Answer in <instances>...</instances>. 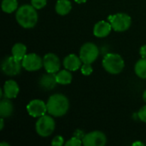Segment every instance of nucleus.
Masks as SVG:
<instances>
[{"label": "nucleus", "mask_w": 146, "mask_h": 146, "mask_svg": "<svg viewBox=\"0 0 146 146\" xmlns=\"http://www.w3.org/2000/svg\"><path fill=\"white\" fill-rule=\"evenodd\" d=\"M46 104L48 113L55 117L64 115L69 109V101L68 98L60 93L51 95Z\"/></svg>", "instance_id": "obj_1"}, {"label": "nucleus", "mask_w": 146, "mask_h": 146, "mask_svg": "<svg viewBox=\"0 0 146 146\" xmlns=\"http://www.w3.org/2000/svg\"><path fill=\"white\" fill-rule=\"evenodd\" d=\"M15 18L18 24L22 27L32 28L37 24L38 13L32 4H24L17 9Z\"/></svg>", "instance_id": "obj_2"}, {"label": "nucleus", "mask_w": 146, "mask_h": 146, "mask_svg": "<svg viewBox=\"0 0 146 146\" xmlns=\"http://www.w3.org/2000/svg\"><path fill=\"white\" fill-rule=\"evenodd\" d=\"M103 67L110 74H120L124 67L125 62L123 58L115 53H108L103 59Z\"/></svg>", "instance_id": "obj_3"}, {"label": "nucleus", "mask_w": 146, "mask_h": 146, "mask_svg": "<svg viewBox=\"0 0 146 146\" xmlns=\"http://www.w3.org/2000/svg\"><path fill=\"white\" fill-rule=\"evenodd\" d=\"M56 128V123L54 119L47 115H44L41 117H38L35 129L37 133L41 137H48L51 135Z\"/></svg>", "instance_id": "obj_4"}, {"label": "nucleus", "mask_w": 146, "mask_h": 146, "mask_svg": "<svg viewBox=\"0 0 146 146\" xmlns=\"http://www.w3.org/2000/svg\"><path fill=\"white\" fill-rule=\"evenodd\" d=\"M113 30L115 32H125L129 29L132 24L131 17L125 13H118L108 17Z\"/></svg>", "instance_id": "obj_5"}, {"label": "nucleus", "mask_w": 146, "mask_h": 146, "mask_svg": "<svg viewBox=\"0 0 146 146\" xmlns=\"http://www.w3.org/2000/svg\"><path fill=\"white\" fill-rule=\"evenodd\" d=\"M99 50L93 43L84 44L80 50V57L83 63H92L98 57Z\"/></svg>", "instance_id": "obj_6"}, {"label": "nucleus", "mask_w": 146, "mask_h": 146, "mask_svg": "<svg viewBox=\"0 0 146 146\" xmlns=\"http://www.w3.org/2000/svg\"><path fill=\"white\" fill-rule=\"evenodd\" d=\"M22 63H21V61L17 60L13 56H6L1 65L2 71L4 74L8 76H15L21 73V71Z\"/></svg>", "instance_id": "obj_7"}, {"label": "nucleus", "mask_w": 146, "mask_h": 146, "mask_svg": "<svg viewBox=\"0 0 146 146\" xmlns=\"http://www.w3.org/2000/svg\"><path fill=\"white\" fill-rule=\"evenodd\" d=\"M22 67L30 72L39 70L42 66H44L43 59L35 53L27 54L21 61Z\"/></svg>", "instance_id": "obj_8"}, {"label": "nucleus", "mask_w": 146, "mask_h": 146, "mask_svg": "<svg viewBox=\"0 0 146 146\" xmlns=\"http://www.w3.org/2000/svg\"><path fill=\"white\" fill-rule=\"evenodd\" d=\"M107 142L105 134L101 131H93L84 136L82 143L85 146H104Z\"/></svg>", "instance_id": "obj_9"}, {"label": "nucleus", "mask_w": 146, "mask_h": 146, "mask_svg": "<svg viewBox=\"0 0 146 146\" xmlns=\"http://www.w3.org/2000/svg\"><path fill=\"white\" fill-rule=\"evenodd\" d=\"M27 110L28 114L34 117H41L44 115H45L47 110V104H44V101L39 100V99H34L32 100L27 105Z\"/></svg>", "instance_id": "obj_10"}, {"label": "nucleus", "mask_w": 146, "mask_h": 146, "mask_svg": "<svg viewBox=\"0 0 146 146\" xmlns=\"http://www.w3.org/2000/svg\"><path fill=\"white\" fill-rule=\"evenodd\" d=\"M43 63L46 72L50 74H56L61 68L59 57L53 53L46 54L43 58Z\"/></svg>", "instance_id": "obj_11"}, {"label": "nucleus", "mask_w": 146, "mask_h": 146, "mask_svg": "<svg viewBox=\"0 0 146 146\" xmlns=\"http://www.w3.org/2000/svg\"><path fill=\"white\" fill-rule=\"evenodd\" d=\"M112 29L110 22L100 21L95 24L93 27V34L98 38H105L110 33Z\"/></svg>", "instance_id": "obj_12"}, {"label": "nucleus", "mask_w": 146, "mask_h": 146, "mask_svg": "<svg viewBox=\"0 0 146 146\" xmlns=\"http://www.w3.org/2000/svg\"><path fill=\"white\" fill-rule=\"evenodd\" d=\"M82 61L80 56L74 54H70L63 59V66L69 71H76L81 68Z\"/></svg>", "instance_id": "obj_13"}, {"label": "nucleus", "mask_w": 146, "mask_h": 146, "mask_svg": "<svg viewBox=\"0 0 146 146\" xmlns=\"http://www.w3.org/2000/svg\"><path fill=\"white\" fill-rule=\"evenodd\" d=\"M19 86L17 85V83L13 80H7L4 83L3 86V95L4 98H15L19 93Z\"/></svg>", "instance_id": "obj_14"}, {"label": "nucleus", "mask_w": 146, "mask_h": 146, "mask_svg": "<svg viewBox=\"0 0 146 146\" xmlns=\"http://www.w3.org/2000/svg\"><path fill=\"white\" fill-rule=\"evenodd\" d=\"M57 84L55 74H50L43 75L39 80V86L44 90H51Z\"/></svg>", "instance_id": "obj_15"}, {"label": "nucleus", "mask_w": 146, "mask_h": 146, "mask_svg": "<svg viewBox=\"0 0 146 146\" xmlns=\"http://www.w3.org/2000/svg\"><path fill=\"white\" fill-rule=\"evenodd\" d=\"M14 107L9 98H4L0 102V115L3 118L9 117L13 114Z\"/></svg>", "instance_id": "obj_16"}, {"label": "nucleus", "mask_w": 146, "mask_h": 146, "mask_svg": "<svg viewBox=\"0 0 146 146\" xmlns=\"http://www.w3.org/2000/svg\"><path fill=\"white\" fill-rule=\"evenodd\" d=\"M72 79H73L72 74L68 69L59 70L56 74V82L57 84H60V85H68L71 83Z\"/></svg>", "instance_id": "obj_17"}, {"label": "nucleus", "mask_w": 146, "mask_h": 146, "mask_svg": "<svg viewBox=\"0 0 146 146\" xmlns=\"http://www.w3.org/2000/svg\"><path fill=\"white\" fill-rule=\"evenodd\" d=\"M56 11L60 15H68L72 9V4L68 0H58L56 3Z\"/></svg>", "instance_id": "obj_18"}, {"label": "nucleus", "mask_w": 146, "mask_h": 146, "mask_svg": "<svg viewBox=\"0 0 146 146\" xmlns=\"http://www.w3.org/2000/svg\"><path fill=\"white\" fill-rule=\"evenodd\" d=\"M12 56L19 61H22L24 56L27 55V46L21 43H16L12 47Z\"/></svg>", "instance_id": "obj_19"}, {"label": "nucleus", "mask_w": 146, "mask_h": 146, "mask_svg": "<svg viewBox=\"0 0 146 146\" xmlns=\"http://www.w3.org/2000/svg\"><path fill=\"white\" fill-rule=\"evenodd\" d=\"M134 71L137 76H139V78L146 79V58L142 57L136 62Z\"/></svg>", "instance_id": "obj_20"}, {"label": "nucleus", "mask_w": 146, "mask_h": 146, "mask_svg": "<svg viewBox=\"0 0 146 146\" xmlns=\"http://www.w3.org/2000/svg\"><path fill=\"white\" fill-rule=\"evenodd\" d=\"M18 9L17 0H3L2 1V9L7 14H10Z\"/></svg>", "instance_id": "obj_21"}, {"label": "nucleus", "mask_w": 146, "mask_h": 146, "mask_svg": "<svg viewBox=\"0 0 146 146\" xmlns=\"http://www.w3.org/2000/svg\"><path fill=\"white\" fill-rule=\"evenodd\" d=\"M80 70H81L82 74H84V75H86V76H87V75H90V74L92 73L93 68H92V67L91 63H84V64L81 66Z\"/></svg>", "instance_id": "obj_22"}, {"label": "nucleus", "mask_w": 146, "mask_h": 146, "mask_svg": "<svg viewBox=\"0 0 146 146\" xmlns=\"http://www.w3.org/2000/svg\"><path fill=\"white\" fill-rule=\"evenodd\" d=\"M47 0H31V4L36 9H41L46 5Z\"/></svg>", "instance_id": "obj_23"}, {"label": "nucleus", "mask_w": 146, "mask_h": 146, "mask_svg": "<svg viewBox=\"0 0 146 146\" xmlns=\"http://www.w3.org/2000/svg\"><path fill=\"white\" fill-rule=\"evenodd\" d=\"M81 145H83L82 140L76 137H73L68 142L65 143V146H80Z\"/></svg>", "instance_id": "obj_24"}, {"label": "nucleus", "mask_w": 146, "mask_h": 146, "mask_svg": "<svg viewBox=\"0 0 146 146\" xmlns=\"http://www.w3.org/2000/svg\"><path fill=\"white\" fill-rule=\"evenodd\" d=\"M63 145H65L64 144V139H63V138L62 136H59V135L56 136L51 141V145L53 146H62Z\"/></svg>", "instance_id": "obj_25"}, {"label": "nucleus", "mask_w": 146, "mask_h": 146, "mask_svg": "<svg viewBox=\"0 0 146 146\" xmlns=\"http://www.w3.org/2000/svg\"><path fill=\"white\" fill-rule=\"evenodd\" d=\"M138 116L140 119V121L146 123V105L143 106L138 112Z\"/></svg>", "instance_id": "obj_26"}, {"label": "nucleus", "mask_w": 146, "mask_h": 146, "mask_svg": "<svg viewBox=\"0 0 146 146\" xmlns=\"http://www.w3.org/2000/svg\"><path fill=\"white\" fill-rule=\"evenodd\" d=\"M84 133H83V132L82 131H80V130H76L75 132H74V137H76V138H78V139H82L83 138H84Z\"/></svg>", "instance_id": "obj_27"}, {"label": "nucleus", "mask_w": 146, "mask_h": 146, "mask_svg": "<svg viewBox=\"0 0 146 146\" xmlns=\"http://www.w3.org/2000/svg\"><path fill=\"white\" fill-rule=\"evenodd\" d=\"M139 54L141 55L142 57L146 58V44L143 45V46L140 48V50H139Z\"/></svg>", "instance_id": "obj_28"}, {"label": "nucleus", "mask_w": 146, "mask_h": 146, "mask_svg": "<svg viewBox=\"0 0 146 146\" xmlns=\"http://www.w3.org/2000/svg\"><path fill=\"white\" fill-rule=\"evenodd\" d=\"M145 146V144L144 143H142V142H139V141H137V142H134L133 144V146Z\"/></svg>", "instance_id": "obj_29"}, {"label": "nucleus", "mask_w": 146, "mask_h": 146, "mask_svg": "<svg viewBox=\"0 0 146 146\" xmlns=\"http://www.w3.org/2000/svg\"><path fill=\"white\" fill-rule=\"evenodd\" d=\"M3 126H4L3 118V117H1V119H0V130H3Z\"/></svg>", "instance_id": "obj_30"}, {"label": "nucleus", "mask_w": 146, "mask_h": 146, "mask_svg": "<svg viewBox=\"0 0 146 146\" xmlns=\"http://www.w3.org/2000/svg\"><path fill=\"white\" fill-rule=\"evenodd\" d=\"M75 1V3H86L87 0H74Z\"/></svg>", "instance_id": "obj_31"}, {"label": "nucleus", "mask_w": 146, "mask_h": 146, "mask_svg": "<svg viewBox=\"0 0 146 146\" xmlns=\"http://www.w3.org/2000/svg\"><path fill=\"white\" fill-rule=\"evenodd\" d=\"M9 146V145L8 144V143H6V142H2V143H0V146Z\"/></svg>", "instance_id": "obj_32"}, {"label": "nucleus", "mask_w": 146, "mask_h": 146, "mask_svg": "<svg viewBox=\"0 0 146 146\" xmlns=\"http://www.w3.org/2000/svg\"><path fill=\"white\" fill-rule=\"evenodd\" d=\"M143 99H144V101L146 103V90L144 92V94H143Z\"/></svg>", "instance_id": "obj_33"}]
</instances>
